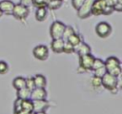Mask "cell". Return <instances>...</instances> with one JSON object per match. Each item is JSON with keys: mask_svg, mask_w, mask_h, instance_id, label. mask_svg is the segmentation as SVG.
I'll use <instances>...</instances> for the list:
<instances>
[{"mask_svg": "<svg viewBox=\"0 0 122 114\" xmlns=\"http://www.w3.org/2000/svg\"><path fill=\"white\" fill-rule=\"evenodd\" d=\"M31 114H47V112L46 111H42V112H31Z\"/></svg>", "mask_w": 122, "mask_h": 114, "instance_id": "74e56055", "label": "cell"}, {"mask_svg": "<svg viewBox=\"0 0 122 114\" xmlns=\"http://www.w3.org/2000/svg\"><path fill=\"white\" fill-rule=\"evenodd\" d=\"M91 85L93 88H99L101 87V78L99 77H96V76H93L92 79H91Z\"/></svg>", "mask_w": 122, "mask_h": 114, "instance_id": "83f0119b", "label": "cell"}, {"mask_svg": "<svg viewBox=\"0 0 122 114\" xmlns=\"http://www.w3.org/2000/svg\"><path fill=\"white\" fill-rule=\"evenodd\" d=\"M21 99H19V98H16L15 99V101H14V103H13V111L14 112H16V111H18V110H21Z\"/></svg>", "mask_w": 122, "mask_h": 114, "instance_id": "1f68e13d", "label": "cell"}, {"mask_svg": "<svg viewBox=\"0 0 122 114\" xmlns=\"http://www.w3.org/2000/svg\"><path fill=\"white\" fill-rule=\"evenodd\" d=\"M21 109L28 111V112H32L33 111V102L31 99H26L21 101Z\"/></svg>", "mask_w": 122, "mask_h": 114, "instance_id": "ffe728a7", "label": "cell"}, {"mask_svg": "<svg viewBox=\"0 0 122 114\" xmlns=\"http://www.w3.org/2000/svg\"><path fill=\"white\" fill-rule=\"evenodd\" d=\"M113 8L112 6H110V5H106L104 10H103V12H102V15H111L112 12H113Z\"/></svg>", "mask_w": 122, "mask_h": 114, "instance_id": "f546056e", "label": "cell"}, {"mask_svg": "<svg viewBox=\"0 0 122 114\" xmlns=\"http://www.w3.org/2000/svg\"><path fill=\"white\" fill-rule=\"evenodd\" d=\"M107 72L112 74V75H113V76H115V77H120L121 72H122V67H121V66H115V67H112L111 69H108Z\"/></svg>", "mask_w": 122, "mask_h": 114, "instance_id": "4316f807", "label": "cell"}, {"mask_svg": "<svg viewBox=\"0 0 122 114\" xmlns=\"http://www.w3.org/2000/svg\"><path fill=\"white\" fill-rule=\"evenodd\" d=\"M14 114H31V112H28V111H25V110H18L16 112H14Z\"/></svg>", "mask_w": 122, "mask_h": 114, "instance_id": "8d00e7d4", "label": "cell"}, {"mask_svg": "<svg viewBox=\"0 0 122 114\" xmlns=\"http://www.w3.org/2000/svg\"><path fill=\"white\" fill-rule=\"evenodd\" d=\"M101 86L109 90L111 93L112 94H116L117 91L120 88V85H119V77H115L108 72H106L104 74V76L101 78Z\"/></svg>", "mask_w": 122, "mask_h": 114, "instance_id": "6da1fadb", "label": "cell"}, {"mask_svg": "<svg viewBox=\"0 0 122 114\" xmlns=\"http://www.w3.org/2000/svg\"><path fill=\"white\" fill-rule=\"evenodd\" d=\"M65 24L59 20H55L51 23L50 27V35L51 39H57V38H62L64 28H65Z\"/></svg>", "mask_w": 122, "mask_h": 114, "instance_id": "277c9868", "label": "cell"}, {"mask_svg": "<svg viewBox=\"0 0 122 114\" xmlns=\"http://www.w3.org/2000/svg\"><path fill=\"white\" fill-rule=\"evenodd\" d=\"M94 60V56L90 53L79 56V68L85 71H92V66Z\"/></svg>", "mask_w": 122, "mask_h": 114, "instance_id": "8992f818", "label": "cell"}, {"mask_svg": "<svg viewBox=\"0 0 122 114\" xmlns=\"http://www.w3.org/2000/svg\"><path fill=\"white\" fill-rule=\"evenodd\" d=\"M30 14V9L29 7L27 6H24L20 3L18 4H14V7H13V10H12V12H11V15L19 20V21H25L28 16Z\"/></svg>", "mask_w": 122, "mask_h": 114, "instance_id": "7a4b0ae2", "label": "cell"}, {"mask_svg": "<svg viewBox=\"0 0 122 114\" xmlns=\"http://www.w3.org/2000/svg\"><path fill=\"white\" fill-rule=\"evenodd\" d=\"M116 1H117V0H105L106 4H107V5H110V6H113V5L116 3Z\"/></svg>", "mask_w": 122, "mask_h": 114, "instance_id": "d590c367", "label": "cell"}, {"mask_svg": "<svg viewBox=\"0 0 122 114\" xmlns=\"http://www.w3.org/2000/svg\"><path fill=\"white\" fill-rule=\"evenodd\" d=\"M112 31V26L106 21H101L97 23V25L95 26V33L101 39H105L109 37Z\"/></svg>", "mask_w": 122, "mask_h": 114, "instance_id": "3957f363", "label": "cell"}, {"mask_svg": "<svg viewBox=\"0 0 122 114\" xmlns=\"http://www.w3.org/2000/svg\"><path fill=\"white\" fill-rule=\"evenodd\" d=\"M93 0H85L84 3L79 7L78 10H76L77 16L80 19H86L89 18L91 14V10H92V5Z\"/></svg>", "mask_w": 122, "mask_h": 114, "instance_id": "52a82bcc", "label": "cell"}, {"mask_svg": "<svg viewBox=\"0 0 122 114\" xmlns=\"http://www.w3.org/2000/svg\"><path fill=\"white\" fill-rule=\"evenodd\" d=\"M33 102V112H42L47 111L50 107V102L45 100H34Z\"/></svg>", "mask_w": 122, "mask_h": 114, "instance_id": "30bf717a", "label": "cell"}, {"mask_svg": "<svg viewBox=\"0 0 122 114\" xmlns=\"http://www.w3.org/2000/svg\"><path fill=\"white\" fill-rule=\"evenodd\" d=\"M14 3L11 0H1L0 1V10L3 14L11 15Z\"/></svg>", "mask_w": 122, "mask_h": 114, "instance_id": "7c38bea8", "label": "cell"}, {"mask_svg": "<svg viewBox=\"0 0 122 114\" xmlns=\"http://www.w3.org/2000/svg\"><path fill=\"white\" fill-rule=\"evenodd\" d=\"M74 53L78 54V56L90 54V53H92V48H91V47L87 43H85L84 41H82L77 46L74 47Z\"/></svg>", "mask_w": 122, "mask_h": 114, "instance_id": "8fae6325", "label": "cell"}, {"mask_svg": "<svg viewBox=\"0 0 122 114\" xmlns=\"http://www.w3.org/2000/svg\"><path fill=\"white\" fill-rule=\"evenodd\" d=\"M35 19L38 22H44L47 17H48V9L46 6H42V7H37L36 10H35Z\"/></svg>", "mask_w": 122, "mask_h": 114, "instance_id": "4fadbf2b", "label": "cell"}, {"mask_svg": "<svg viewBox=\"0 0 122 114\" xmlns=\"http://www.w3.org/2000/svg\"><path fill=\"white\" fill-rule=\"evenodd\" d=\"M63 46H64V40L62 38L52 39L51 42V49L54 53H62L63 52Z\"/></svg>", "mask_w": 122, "mask_h": 114, "instance_id": "5bb4252c", "label": "cell"}, {"mask_svg": "<svg viewBox=\"0 0 122 114\" xmlns=\"http://www.w3.org/2000/svg\"><path fill=\"white\" fill-rule=\"evenodd\" d=\"M104 65H105L106 70H108V69H111L112 67L121 66V62H120V60L117 57H115V56H110V57H108L104 61Z\"/></svg>", "mask_w": 122, "mask_h": 114, "instance_id": "9a60e30c", "label": "cell"}, {"mask_svg": "<svg viewBox=\"0 0 122 114\" xmlns=\"http://www.w3.org/2000/svg\"><path fill=\"white\" fill-rule=\"evenodd\" d=\"M65 41H66V40H65ZM67 41L70 42L73 47H75V46H77L80 42H82L83 40H82V36H81L80 34L74 32V33H72V34L67 39Z\"/></svg>", "mask_w": 122, "mask_h": 114, "instance_id": "44dd1931", "label": "cell"}, {"mask_svg": "<svg viewBox=\"0 0 122 114\" xmlns=\"http://www.w3.org/2000/svg\"><path fill=\"white\" fill-rule=\"evenodd\" d=\"M32 55L39 61H46L49 58V48L46 45H37L32 49Z\"/></svg>", "mask_w": 122, "mask_h": 114, "instance_id": "5b68a950", "label": "cell"}, {"mask_svg": "<svg viewBox=\"0 0 122 114\" xmlns=\"http://www.w3.org/2000/svg\"><path fill=\"white\" fill-rule=\"evenodd\" d=\"M92 72H93V76L102 78V77L104 76V74L107 72V70H106V67H105V66H102V67H99V68H97V69L92 70Z\"/></svg>", "mask_w": 122, "mask_h": 114, "instance_id": "f1b7e54d", "label": "cell"}, {"mask_svg": "<svg viewBox=\"0 0 122 114\" xmlns=\"http://www.w3.org/2000/svg\"><path fill=\"white\" fill-rule=\"evenodd\" d=\"M63 5V0H49L46 7L49 10H59Z\"/></svg>", "mask_w": 122, "mask_h": 114, "instance_id": "ac0fdd59", "label": "cell"}, {"mask_svg": "<svg viewBox=\"0 0 122 114\" xmlns=\"http://www.w3.org/2000/svg\"><path fill=\"white\" fill-rule=\"evenodd\" d=\"M104 60L100 59V58H95L94 57V60H93V63H92V71L94 70V69H97L99 67H102L104 66Z\"/></svg>", "mask_w": 122, "mask_h": 114, "instance_id": "d4e9b609", "label": "cell"}, {"mask_svg": "<svg viewBox=\"0 0 122 114\" xmlns=\"http://www.w3.org/2000/svg\"><path fill=\"white\" fill-rule=\"evenodd\" d=\"M112 8H113V10H114V11L121 12V11H122V1H121V0H117L116 3L112 6Z\"/></svg>", "mask_w": 122, "mask_h": 114, "instance_id": "836d02e7", "label": "cell"}, {"mask_svg": "<svg viewBox=\"0 0 122 114\" xmlns=\"http://www.w3.org/2000/svg\"><path fill=\"white\" fill-rule=\"evenodd\" d=\"M63 52L64 53H67V54H72V53H74V47L70 42H68L67 40L64 41Z\"/></svg>", "mask_w": 122, "mask_h": 114, "instance_id": "603a6c76", "label": "cell"}, {"mask_svg": "<svg viewBox=\"0 0 122 114\" xmlns=\"http://www.w3.org/2000/svg\"><path fill=\"white\" fill-rule=\"evenodd\" d=\"M105 0H93L92 5V10H91V14L93 16H99L102 15L103 10L106 6Z\"/></svg>", "mask_w": 122, "mask_h": 114, "instance_id": "ba28073f", "label": "cell"}, {"mask_svg": "<svg viewBox=\"0 0 122 114\" xmlns=\"http://www.w3.org/2000/svg\"><path fill=\"white\" fill-rule=\"evenodd\" d=\"M9 70H10L9 64L4 60H0V75L7 74L9 72Z\"/></svg>", "mask_w": 122, "mask_h": 114, "instance_id": "cb8c5ba5", "label": "cell"}, {"mask_svg": "<svg viewBox=\"0 0 122 114\" xmlns=\"http://www.w3.org/2000/svg\"><path fill=\"white\" fill-rule=\"evenodd\" d=\"M84 1H85V0H71V6H72V8L76 10H78L79 7L84 3Z\"/></svg>", "mask_w": 122, "mask_h": 114, "instance_id": "d6a6232c", "label": "cell"}, {"mask_svg": "<svg viewBox=\"0 0 122 114\" xmlns=\"http://www.w3.org/2000/svg\"><path fill=\"white\" fill-rule=\"evenodd\" d=\"M25 87H27L28 89H30V91L35 87L34 85V81H33V77H27L25 78Z\"/></svg>", "mask_w": 122, "mask_h": 114, "instance_id": "484cf974", "label": "cell"}, {"mask_svg": "<svg viewBox=\"0 0 122 114\" xmlns=\"http://www.w3.org/2000/svg\"><path fill=\"white\" fill-rule=\"evenodd\" d=\"M16 98H19L21 100L30 99V90L27 87H23L16 90Z\"/></svg>", "mask_w": 122, "mask_h": 114, "instance_id": "e0dca14e", "label": "cell"}, {"mask_svg": "<svg viewBox=\"0 0 122 114\" xmlns=\"http://www.w3.org/2000/svg\"><path fill=\"white\" fill-rule=\"evenodd\" d=\"M48 97L47 89L44 87H34L30 91V99L34 100H45Z\"/></svg>", "mask_w": 122, "mask_h": 114, "instance_id": "9c48e42d", "label": "cell"}, {"mask_svg": "<svg viewBox=\"0 0 122 114\" xmlns=\"http://www.w3.org/2000/svg\"><path fill=\"white\" fill-rule=\"evenodd\" d=\"M3 15V13H2V11H1V10H0V17Z\"/></svg>", "mask_w": 122, "mask_h": 114, "instance_id": "f35d334b", "label": "cell"}, {"mask_svg": "<svg viewBox=\"0 0 122 114\" xmlns=\"http://www.w3.org/2000/svg\"><path fill=\"white\" fill-rule=\"evenodd\" d=\"M75 32V29L71 27V26H65V28H64V32H63V35H62V39L65 41L67 40L72 33Z\"/></svg>", "mask_w": 122, "mask_h": 114, "instance_id": "7402d4cb", "label": "cell"}, {"mask_svg": "<svg viewBox=\"0 0 122 114\" xmlns=\"http://www.w3.org/2000/svg\"><path fill=\"white\" fill-rule=\"evenodd\" d=\"M49 0H32V5L37 8V7H42V6H46Z\"/></svg>", "mask_w": 122, "mask_h": 114, "instance_id": "4dcf8cb0", "label": "cell"}, {"mask_svg": "<svg viewBox=\"0 0 122 114\" xmlns=\"http://www.w3.org/2000/svg\"><path fill=\"white\" fill-rule=\"evenodd\" d=\"M12 86L15 90L25 87V77L17 76L12 80Z\"/></svg>", "mask_w": 122, "mask_h": 114, "instance_id": "d6986e66", "label": "cell"}, {"mask_svg": "<svg viewBox=\"0 0 122 114\" xmlns=\"http://www.w3.org/2000/svg\"><path fill=\"white\" fill-rule=\"evenodd\" d=\"M19 3L22 4V5H24V6L30 7V5H32V0H20Z\"/></svg>", "mask_w": 122, "mask_h": 114, "instance_id": "e575fe53", "label": "cell"}, {"mask_svg": "<svg viewBox=\"0 0 122 114\" xmlns=\"http://www.w3.org/2000/svg\"><path fill=\"white\" fill-rule=\"evenodd\" d=\"M33 81L35 87H44L46 88L47 86V78L43 74H36L33 76Z\"/></svg>", "mask_w": 122, "mask_h": 114, "instance_id": "2e32d148", "label": "cell"}]
</instances>
